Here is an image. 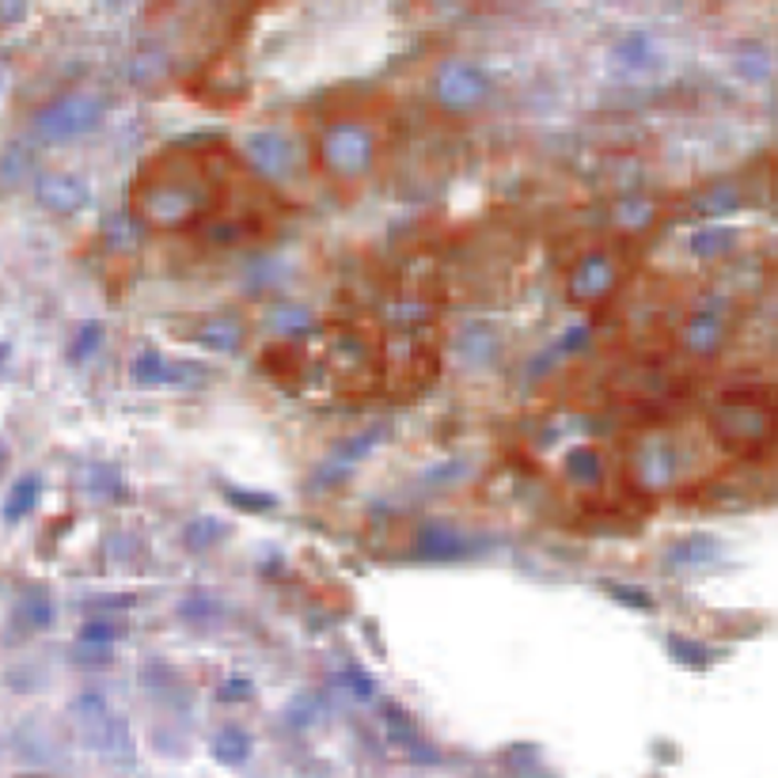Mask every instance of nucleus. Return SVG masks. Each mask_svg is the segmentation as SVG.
<instances>
[{
  "label": "nucleus",
  "instance_id": "1",
  "mask_svg": "<svg viewBox=\"0 0 778 778\" xmlns=\"http://www.w3.org/2000/svg\"><path fill=\"white\" fill-rule=\"evenodd\" d=\"M103 122V100L92 92H69L58 95L54 103H46L39 114H34V134L50 145H65V141H76L84 134H92Z\"/></svg>",
  "mask_w": 778,
  "mask_h": 778
},
{
  "label": "nucleus",
  "instance_id": "2",
  "mask_svg": "<svg viewBox=\"0 0 778 778\" xmlns=\"http://www.w3.org/2000/svg\"><path fill=\"white\" fill-rule=\"evenodd\" d=\"M323 160L334 175L353 179V175L369 172V164H373V137L357 122H339L323 137Z\"/></svg>",
  "mask_w": 778,
  "mask_h": 778
},
{
  "label": "nucleus",
  "instance_id": "3",
  "mask_svg": "<svg viewBox=\"0 0 778 778\" xmlns=\"http://www.w3.org/2000/svg\"><path fill=\"white\" fill-rule=\"evenodd\" d=\"M433 87H437V100L445 111H471L486 100L490 81H486V73L479 65H471V61H448L437 73V84Z\"/></svg>",
  "mask_w": 778,
  "mask_h": 778
},
{
  "label": "nucleus",
  "instance_id": "4",
  "mask_svg": "<svg viewBox=\"0 0 778 778\" xmlns=\"http://www.w3.org/2000/svg\"><path fill=\"white\" fill-rule=\"evenodd\" d=\"M34 198L50 214H81L84 206H92V187L73 172H46L34 179Z\"/></svg>",
  "mask_w": 778,
  "mask_h": 778
},
{
  "label": "nucleus",
  "instance_id": "5",
  "mask_svg": "<svg viewBox=\"0 0 778 778\" xmlns=\"http://www.w3.org/2000/svg\"><path fill=\"white\" fill-rule=\"evenodd\" d=\"M612 281H615V262L608 259L604 251H597V255H589V259H581L578 267H573L570 293L578 300H597V297H604L608 289H612Z\"/></svg>",
  "mask_w": 778,
  "mask_h": 778
},
{
  "label": "nucleus",
  "instance_id": "6",
  "mask_svg": "<svg viewBox=\"0 0 778 778\" xmlns=\"http://www.w3.org/2000/svg\"><path fill=\"white\" fill-rule=\"evenodd\" d=\"M247 156L259 164V172L281 175V172H289V164H293L297 153L281 134H251L247 137Z\"/></svg>",
  "mask_w": 778,
  "mask_h": 778
},
{
  "label": "nucleus",
  "instance_id": "7",
  "mask_svg": "<svg viewBox=\"0 0 778 778\" xmlns=\"http://www.w3.org/2000/svg\"><path fill=\"white\" fill-rule=\"evenodd\" d=\"M418 554L422 559H464V554H471V543H467L459 532H448V528H426V532L418 536Z\"/></svg>",
  "mask_w": 778,
  "mask_h": 778
},
{
  "label": "nucleus",
  "instance_id": "8",
  "mask_svg": "<svg viewBox=\"0 0 778 778\" xmlns=\"http://www.w3.org/2000/svg\"><path fill=\"white\" fill-rule=\"evenodd\" d=\"M39 494H42V479L39 475H23V479L12 483L4 498V520L8 525H20L23 517H31V509L39 506Z\"/></svg>",
  "mask_w": 778,
  "mask_h": 778
},
{
  "label": "nucleus",
  "instance_id": "9",
  "mask_svg": "<svg viewBox=\"0 0 778 778\" xmlns=\"http://www.w3.org/2000/svg\"><path fill=\"white\" fill-rule=\"evenodd\" d=\"M615 61L619 65H626V69H634V73H642V69H653L661 61V50L653 46V39L650 34H626L623 42L615 46Z\"/></svg>",
  "mask_w": 778,
  "mask_h": 778
},
{
  "label": "nucleus",
  "instance_id": "10",
  "mask_svg": "<svg viewBox=\"0 0 778 778\" xmlns=\"http://www.w3.org/2000/svg\"><path fill=\"white\" fill-rule=\"evenodd\" d=\"M725 326H722V315L718 312H698L692 326H687V342H692L695 353H714L722 342Z\"/></svg>",
  "mask_w": 778,
  "mask_h": 778
},
{
  "label": "nucleus",
  "instance_id": "11",
  "mask_svg": "<svg viewBox=\"0 0 778 778\" xmlns=\"http://www.w3.org/2000/svg\"><path fill=\"white\" fill-rule=\"evenodd\" d=\"M129 376H134V384H141V387H160V384H167V376H172V361L156 350H145L134 361Z\"/></svg>",
  "mask_w": 778,
  "mask_h": 778
},
{
  "label": "nucleus",
  "instance_id": "12",
  "mask_svg": "<svg viewBox=\"0 0 778 778\" xmlns=\"http://www.w3.org/2000/svg\"><path fill=\"white\" fill-rule=\"evenodd\" d=\"M566 471H570L573 479H581V483H597L600 471H604V459H600L597 448L581 445V448H573V453L566 456Z\"/></svg>",
  "mask_w": 778,
  "mask_h": 778
},
{
  "label": "nucleus",
  "instance_id": "13",
  "mask_svg": "<svg viewBox=\"0 0 778 778\" xmlns=\"http://www.w3.org/2000/svg\"><path fill=\"white\" fill-rule=\"evenodd\" d=\"M247 751H251V740H247V733H240V729H225L214 740V756L220 759V764H228V767L243 764Z\"/></svg>",
  "mask_w": 778,
  "mask_h": 778
},
{
  "label": "nucleus",
  "instance_id": "14",
  "mask_svg": "<svg viewBox=\"0 0 778 778\" xmlns=\"http://www.w3.org/2000/svg\"><path fill=\"white\" fill-rule=\"evenodd\" d=\"M714 554H718V543H714V539L710 536H687L684 539V543H676V547H672V551H668V559L672 562H706V559H714Z\"/></svg>",
  "mask_w": 778,
  "mask_h": 778
},
{
  "label": "nucleus",
  "instance_id": "15",
  "mask_svg": "<svg viewBox=\"0 0 778 778\" xmlns=\"http://www.w3.org/2000/svg\"><path fill=\"white\" fill-rule=\"evenodd\" d=\"M201 346H206L209 353H232L236 346L243 342V331L236 323H214L206 334H201Z\"/></svg>",
  "mask_w": 778,
  "mask_h": 778
},
{
  "label": "nucleus",
  "instance_id": "16",
  "mask_svg": "<svg viewBox=\"0 0 778 778\" xmlns=\"http://www.w3.org/2000/svg\"><path fill=\"white\" fill-rule=\"evenodd\" d=\"M100 346H103V326L100 323H84L81 331H76V339L69 342V357H73V361H87Z\"/></svg>",
  "mask_w": 778,
  "mask_h": 778
},
{
  "label": "nucleus",
  "instance_id": "17",
  "mask_svg": "<svg viewBox=\"0 0 778 778\" xmlns=\"http://www.w3.org/2000/svg\"><path fill=\"white\" fill-rule=\"evenodd\" d=\"M729 243H733V236L725 232V228H706V232H698L692 240V251L703 255V259H710V255H722Z\"/></svg>",
  "mask_w": 778,
  "mask_h": 778
},
{
  "label": "nucleus",
  "instance_id": "18",
  "mask_svg": "<svg viewBox=\"0 0 778 778\" xmlns=\"http://www.w3.org/2000/svg\"><path fill=\"white\" fill-rule=\"evenodd\" d=\"M23 619H28L31 631H42V626H50V619H54V604H50L46 597L23 600Z\"/></svg>",
  "mask_w": 778,
  "mask_h": 778
},
{
  "label": "nucleus",
  "instance_id": "19",
  "mask_svg": "<svg viewBox=\"0 0 778 778\" xmlns=\"http://www.w3.org/2000/svg\"><path fill=\"white\" fill-rule=\"evenodd\" d=\"M81 639H84L87 645H103V642H114V639H118V631H114L111 623H100V619H95V623H87L84 631H81Z\"/></svg>",
  "mask_w": 778,
  "mask_h": 778
},
{
  "label": "nucleus",
  "instance_id": "20",
  "mask_svg": "<svg viewBox=\"0 0 778 778\" xmlns=\"http://www.w3.org/2000/svg\"><path fill=\"white\" fill-rule=\"evenodd\" d=\"M608 589H612L615 597H623L619 604H626V608H642V612H650V608H653V600L645 597L642 589H623V585H608Z\"/></svg>",
  "mask_w": 778,
  "mask_h": 778
},
{
  "label": "nucleus",
  "instance_id": "21",
  "mask_svg": "<svg viewBox=\"0 0 778 778\" xmlns=\"http://www.w3.org/2000/svg\"><path fill=\"white\" fill-rule=\"evenodd\" d=\"M228 498H232V501H243V506H251V512H267V509H273V498H270V494H247V490H228Z\"/></svg>",
  "mask_w": 778,
  "mask_h": 778
}]
</instances>
